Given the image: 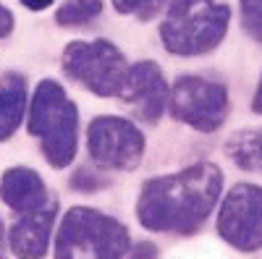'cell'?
Returning a JSON list of instances; mask_svg holds the SVG:
<instances>
[{"mask_svg":"<svg viewBox=\"0 0 262 259\" xmlns=\"http://www.w3.org/2000/svg\"><path fill=\"white\" fill-rule=\"evenodd\" d=\"M0 197H3V202L18 215L32 212V209L50 202L45 181H42V176L32 168L6 170L3 178H0Z\"/></svg>","mask_w":262,"mask_h":259,"instance_id":"cell-11","label":"cell"},{"mask_svg":"<svg viewBox=\"0 0 262 259\" xmlns=\"http://www.w3.org/2000/svg\"><path fill=\"white\" fill-rule=\"evenodd\" d=\"M63 71L74 81L86 86L92 95L116 97L126 79V58L107 39L95 42H71L63 50Z\"/></svg>","mask_w":262,"mask_h":259,"instance_id":"cell-5","label":"cell"},{"mask_svg":"<svg viewBox=\"0 0 262 259\" xmlns=\"http://www.w3.org/2000/svg\"><path fill=\"white\" fill-rule=\"evenodd\" d=\"M168 84L163 76V68L155 60H142L126 71L123 86H121V102L144 123H158L165 105H168Z\"/></svg>","mask_w":262,"mask_h":259,"instance_id":"cell-9","label":"cell"},{"mask_svg":"<svg viewBox=\"0 0 262 259\" xmlns=\"http://www.w3.org/2000/svg\"><path fill=\"white\" fill-rule=\"evenodd\" d=\"M29 134L39 139L42 155L53 168H69L74 162L79 144V110L53 79L37 84L29 107Z\"/></svg>","mask_w":262,"mask_h":259,"instance_id":"cell-2","label":"cell"},{"mask_svg":"<svg viewBox=\"0 0 262 259\" xmlns=\"http://www.w3.org/2000/svg\"><path fill=\"white\" fill-rule=\"evenodd\" d=\"M217 233L238 251L262 249V189L236 183L217 212Z\"/></svg>","mask_w":262,"mask_h":259,"instance_id":"cell-8","label":"cell"},{"mask_svg":"<svg viewBox=\"0 0 262 259\" xmlns=\"http://www.w3.org/2000/svg\"><path fill=\"white\" fill-rule=\"evenodd\" d=\"M170 3V0H113V6L118 13H126V16H134L139 21H149L155 18L163 6Z\"/></svg>","mask_w":262,"mask_h":259,"instance_id":"cell-15","label":"cell"},{"mask_svg":"<svg viewBox=\"0 0 262 259\" xmlns=\"http://www.w3.org/2000/svg\"><path fill=\"white\" fill-rule=\"evenodd\" d=\"M0 259H6V256H3V254H0Z\"/></svg>","mask_w":262,"mask_h":259,"instance_id":"cell-23","label":"cell"},{"mask_svg":"<svg viewBox=\"0 0 262 259\" xmlns=\"http://www.w3.org/2000/svg\"><path fill=\"white\" fill-rule=\"evenodd\" d=\"M252 110H254L257 115H262V76H259L257 92H254V100H252Z\"/></svg>","mask_w":262,"mask_h":259,"instance_id":"cell-20","label":"cell"},{"mask_svg":"<svg viewBox=\"0 0 262 259\" xmlns=\"http://www.w3.org/2000/svg\"><path fill=\"white\" fill-rule=\"evenodd\" d=\"M27 8H32V11H45L48 6H53V0H21Z\"/></svg>","mask_w":262,"mask_h":259,"instance_id":"cell-21","label":"cell"},{"mask_svg":"<svg viewBox=\"0 0 262 259\" xmlns=\"http://www.w3.org/2000/svg\"><path fill=\"white\" fill-rule=\"evenodd\" d=\"M11 32H13V13L6 6H0V37H8Z\"/></svg>","mask_w":262,"mask_h":259,"instance_id":"cell-18","label":"cell"},{"mask_svg":"<svg viewBox=\"0 0 262 259\" xmlns=\"http://www.w3.org/2000/svg\"><path fill=\"white\" fill-rule=\"evenodd\" d=\"M74 189H81V191H95V189H102V183H105V178H100V176H92L86 168H81L76 176H74Z\"/></svg>","mask_w":262,"mask_h":259,"instance_id":"cell-17","label":"cell"},{"mask_svg":"<svg viewBox=\"0 0 262 259\" xmlns=\"http://www.w3.org/2000/svg\"><path fill=\"white\" fill-rule=\"evenodd\" d=\"M86 147L97 168L134 170L144 155V134L131 121L100 115L86 128Z\"/></svg>","mask_w":262,"mask_h":259,"instance_id":"cell-7","label":"cell"},{"mask_svg":"<svg viewBox=\"0 0 262 259\" xmlns=\"http://www.w3.org/2000/svg\"><path fill=\"white\" fill-rule=\"evenodd\" d=\"M131 236L123 223L92 207H71L55 236V259H121Z\"/></svg>","mask_w":262,"mask_h":259,"instance_id":"cell-4","label":"cell"},{"mask_svg":"<svg viewBox=\"0 0 262 259\" xmlns=\"http://www.w3.org/2000/svg\"><path fill=\"white\" fill-rule=\"evenodd\" d=\"M221 191V168L212 162H196L181 173L149 178L139 194L137 218L147 230L191 236L207 223Z\"/></svg>","mask_w":262,"mask_h":259,"instance_id":"cell-1","label":"cell"},{"mask_svg":"<svg viewBox=\"0 0 262 259\" xmlns=\"http://www.w3.org/2000/svg\"><path fill=\"white\" fill-rule=\"evenodd\" d=\"M242 27L262 45V0H242Z\"/></svg>","mask_w":262,"mask_h":259,"instance_id":"cell-16","label":"cell"},{"mask_svg":"<svg viewBox=\"0 0 262 259\" xmlns=\"http://www.w3.org/2000/svg\"><path fill=\"white\" fill-rule=\"evenodd\" d=\"M27 107V84L24 76L6 74L0 79V142L16 134Z\"/></svg>","mask_w":262,"mask_h":259,"instance_id":"cell-12","label":"cell"},{"mask_svg":"<svg viewBox=\"0 0 262 259\" xmlns=\"http://www.w3.org/2000/svg\"><path fill=\"white\" fill-rule=\"evenodd\" d=\"M231 8L217 0H170L160 37L173 55H205L223 42Z\"/></svg>","mask_w":262,"mask_h":259,"instance_id":"cell-3","label":"cell"},{"mask_svg":"<svg viewBox=\"0 0 262 259\" xmlns=\"http://www.w3.org/2000/svg\"><path fill=\"white\" fill-rule=\"evenodd\" d=\"M102 13V0H69L55 13V21L60 27H81L90 24Z\"/></svg>","mask_w":262,"mask_h":259,"instance_id":"cell-14","label":"cell"},{"mask_svg":"<svg viewBox=\"0 0 262 259\" xmlns=\"http://www.w3.org/2000/svg\"><path fill=\"white\" fill-rule=\"evenodd\" d=\"M55 215H58L55 199L21 215L8 233V244H11L13 256H18V259H42L45 256L48 246H50Z\"/></svg>","mask_w":262,"mask_h":259,"instance_id":"cell-10","label":"cell"},{"mask_svg":"<svg viewBox=\"0 0 262 259\" xmlns=\"http://www.w3.org/2000/svg\"><path fill=\"white\" fill-rule=\"evenodd\" d=\"M0 241H3V220H0Z\"/></svg>","mask_w":262,"mask_h":259,"instance_id":"cell-22","label":"cell"},{"mask_svg":"<svg viewBox=\"0 0 262 259\" xmlns=\"http://www.w3.org/2000/svg\"><path fill=\"white\" fill-rule=\"evenodd\" d=\"M168 107L176 121L212 134L228 118V89L202 76H179L168 92Z\"/></svg>","mask_w":262,"mask_h":259,"instance_id":"cell-6","label":"cell"},{"mask_svg":"<svg viewBox=\"0 0 262 259\" xmlns=\"http://www.w3.org/2000/svg\"><path fill=\"white\" fill-rule=\"evenodd\" d=\"M226 152L242 170H262V131H238L226 142Z\"/></svg>","mask_w":262,"mask_h":259,"instance_id":"cell-13","label":"cell"},{"mask_svg":"<svg viewBox=\"0 0 262 259\" xmlns=\"http://www.w3.org/2000/svg\"><path fill=\"white\" fill-rule=\"evenodd\" d=\"M155 256H158V246L149 244V241L139 244L137 246V254H134V259H155Z\"/></svg>","mask_w":262,"mask_h":259,"instance_id":"cell-19","label":"cell"}]
</instances>
